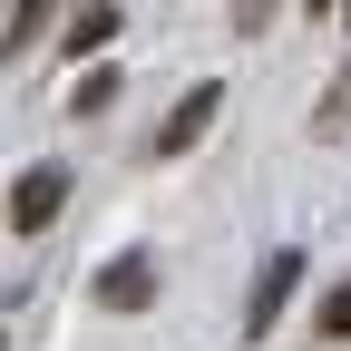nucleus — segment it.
Masks as SVG:
<instances>
[{"label": "nucleus", "mask_w": 351, "mask_h": 351, "mask_svg": "<svg viewBox=\"0 0 351 351\" xmlns=\"http://www.w3.org/2000/svg\"><path fill=\"white\" fill-rule=\"evenodd\" d=\"M215 117H225V78H195V88H186V98H176V108H166V127H156V156H195Z\"/></svg>", "instance_id": "nucleus-1"}, {"label": "nucleus", "mask_w": 351, "mask_h": 351, "mask_svg": "<svg viewBox=\"0 0 351 351\" xmlns=\"http://www.w3.org/2000/svg\"><path fill=\"white\" fill-rule=\"evenodd\" d=\"M69 215V166H20V186H10V234H49Z\"/></svg>", "instance_id": "nucleus-2"}, {"label": "nucleus", "mask_w": 351, "mask_h": 351, "mask_svg": "<svg viewBox=\"0 0 351 351\" xmlns=\"http://www.w3.org/2000/svg\"><path fill=\"white\" fill-rule=\"evenodd\" d=\"M88 293H98L108 313H147V302H156V254H147V244L108 254V263H98V283H88Z\"/></svg>", "instance_id": "nucleus-3"}, {"label": "nucleus", "mask_w": 351, "mask_h": 351, "mask_svg": "<svg viewBox=\"0 0 351 351\" xmlns=\"http://www.w3.org/2000/svg\"><path fill=\"white\" fill-rule=\"evenodd\" d=\"M293 293H302V254L283 244V254H274V263H263V274H254V302H244V332L263 341V332L283 322V302H293Z\"/></svg>", "instance_id": "nucleus-4"}, {"label": "nucleus", "mask_w": 351, "mask_h": 351, "mask_svg": "<svg viewBox=\"0 0 351 351\" xmlns=\"http://www.w3.org/2000/svg\"><path fill=\"white\" fill-rule=\"evenodd\" d=\"M39 29H49V0H10V39H0V49L29 59V49H39Z\"/></svg>", "instance_id": "nucleus-5"}, {"label": "nucleus", "mask_w": 351, "mask_h": 351, "mask_svg": "<svg viewBox=\"0 0 351 351\" xmlns=\"http://www.w3.org/2000/svg\"><path fill=\"white\" fill-rule=\"evenodd\" d=\"M108 39H117V10H108V0H88V10L69 20V59H78V49H108Z\"/></svg>", "instance_id": "nucleus-6"}, {"label": "nucleus", "mask_w": 351, "mask_h": 351, "mask_svg": "<svg viewBox=\"0 0 351 351\" xmlns=\"http://www.w3.org/2000/svg\"><path fill=\"white\" fill-rule=\"evenodd\" d=\"M313 127H351V69L322 88V108H313Z\"/></svg>", "instance_id": "nucleus-7"}, {"label": "nucleus", "mask_w": 351, "mask_h": 351, "mask_svg": "<svg viewBox=\"0 0 351 351\" xmlns=\"http://www.w3.org/2000/svg\"><path fill=\"white\" fill-rule=\"evenodd\" d=\"M108 98H117V69H88V78H78V108H88V117H98Z\"/></svg>", "instance_id": "nucleus-8"}, {"label": "nucleus", "mask_w": 351, "mask_h": 351, "mask_svg": "<svg viewBox=\"0 0 351 351\" xmlns=\"http://www.w3.org/2000/svg\"><path fill=\"white\" fill-rule=\"evenodd\" d=\"M322 332H332V341H351V283H341V293L322 302Z\"/></svg>", "instance_id": "nucleus-9"}, {"label": "nucleus", "mask_w": 351, "mask_h": 351, "mask_svg": "<svg viewBox=\"0 0 351 351\" xmlns=\"http://www.w3.org/2000/svg\"><path fill=\"white\" fill-rule=\"evenodd\" d=\"M274 10H283V0H234V29L254 39V29H263V20H274Z\"/></svg>", "instance_id": "nucleus-10"}, {"label": "nucleus", "mask_w": 351, "mask_h": 351, "mask_svg": "<svg viewBox=\"0 0 351 351\" xmlns=\"http://www.w3.org/2000/svg\"><path fill=\"white\" fill-rule=\"evenodd\" d=\"M313 10H341V0H313Z\"/></svg>", "instance_id": "nucleus-11"}, {"label": "nucleus", "mask_w": 351, "mask_h": 351, "mask_svg": "<svg viewBox=\"0 0 351 351\" xmlns=\"http://www.w3.org/2000/svg\"><path fill=\"white\" fill-rule=\"evenodd\" d=\"M341 20H351V0H341Z\"/></svg>", "instance_id": "nucleus-12"}]
</instances>
